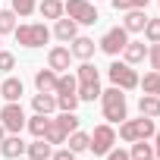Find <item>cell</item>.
<instances>
[{"label": "cell", "mask_w": 160, "mask_h": 160, "mask_svg": "<svg viewBox=\"0 0 160 160\" xmlns=\"http://www.w3.org/2000/svg\"><path fill=\"white\" fill-rule=\"evenodd\" d=\"M101 110H104V119H107L110 126H116V122L129 119L126 91H122V88H116V85H110L107 91H101Z\"/></svg>", "instance_id": "obj_1"}, {"label": "cell", "mask_w": 160, "mask_h": 160, "mask_svg": "<svg viewBox=\"0 0 160 160\" xmlns=\"http://www.w3.org/2000/svg\"><path fill=\"white\" fill-rule=\"evenodd\" d=\"M154 132H157V126H154L151 116H141V119H122V122H119V138H122L126 144H132V141H151Z\"/></svg>", "instance_id": "obj_2"}, {"label": "cell", "mask_w": 160, "mask_h": 160, "mask_svg": "<svg viewBox=\"0 0 160 160\" xmlns=\"http://www.w3.org/2000/svg\"><path fill=\"white\" fill-rule=\"evenodd\" d=\"M13 38H16V44H22V47H44V44L50 41V28H47L44 22H25V25H16Z\"/></svg>", "instance_id": "obj_3"}, {"label": "cell", "mask_w": 160, "mask_h": 160, "mask_svg": "<svg viewBox=\"0 0 160 160\" xmlns=\"http://www.w3.org/2000/svg\"><path fill=\"white\" fill-rule=\"evenodd\" d=\"M107 75H110V82H113L116 88H122V91L138 88V72H135L126 60H113V63L107 66Z\"/></svg>", "instance_id": "obj_4"}, {"label": "cell", "mask_w": 160, "mask_h": 160, "mask_svg": "<svg viewBox=\"0 0 160 160\" xmlns=\"http://www.w3.org/2000/svg\"><path fill=\"white\" fill-rule=\"evenodd\" d=\"M63 13H66L69 19H75L78 25H94V22L101 19L91 0H63Z\"/></svg>", "instance_id": "obj_5"}, {"label": "cell", "mask_w": 160, "mask_h": 160, "mask_svg": "<svg viewBox=\"0 0 160 160\" xmlns=\"http://www.w3.org/2000/svg\"><path fill=\"white\" fill-rule=\"evenodd\" d=\"M91 135V141H88V151L94 154V157H104L113 144H116V129L110 126V122H101V126H94V132H88Z\"/></svg>", "instance_id": "obj_6"}, {"label": "cell", "mask_w": 160, "mask_h": 160, "mask_svg": "<svg viewBox=\"0 0 160 160\" xmlns=\"http://www.w3.org/2000/svg\"><path fill=\"white\" fill-rule=\"evenodd\" d=\"M25 110H22V104L19 101H7V107H0V122H3V129L10 132V135H19L22 129H25Z\"/></svg>", "instance_id": "obj_7"}, {"label": "cell", "mask_w": 160, "mask_h": 160, "mask_svg": "<svg viewBox=\"0 0 160 160\" xmlns=\"http://www.w3.org/2000/svg\"><path fill=\"white\" fill-rule=\"evenodd\" d=\"M129 44V32L122 28V25H113L101 41H98V47L104 50V53H110V57H116V53H122V47Z\"/></svg>", "instance_id": "obj_8"}, {"label": "cell", "mask_w": 160, "mask_h": 160, "mask_svg": "<svg viewBox=\"0 0 160 160\" xmlns=\"http://www.w3.org/2000/svg\"><path fill=\"white\" fill-rule=\"evenodd\" d=\"M47 66H50L53 72H69V66H72V53H69V47H63V44L50 47V50H47Z\"/></svg>", "instance_id": "obj_9"}, {"label": "cell", "mask_w": 160, "mask_h": 160, "mask_svg": "<svg viewBox=\"0 0 160 160\" xmlns=\"http://www.w3.org/2000/svg\"><path fill=\"white\" fill-rule=\"evenodd\" d=\"M94 50H98L94 38H85V35H75V38L69 41V53H72V60H91V57H94Z\"/></svg>", "instance_id": "obj_10"}, {"label": "cell", "mask_w": 160, "mask_h": 160, "mask_svg": "<svg viewBox=\"0 0 160 160\" xmlns=\"http://www.w3.org/2000/svg\"><path fill=\"white\" fill-rule=\"evenodd\" d=\"M22 94H25L22 78H16V75H7L3 82H0V98H3V101H22Z\"/></svg>", "instance_id": "obj_11"}, {"label": "cell", "mask_w": 160, "mask_h": 160, "mask_svg": "<svg viewBox=\"0 0 160 160\" xmlns=\"http://www.w3.org/2000/svg\"><path fill=\"white\" fill-rule=\"evenodd\" d=\"M144 25H148V13H144V10H126V16H122V28H126L129 35L144 32Z\"/></svg>", "instance_id": "obj_12"}, {"label": "cell", "mask_w": 160, "mask_h": 160, "mask_svg": "<svg viewBox=\"0 0 160 160\" xmlns=\"http://www.w3.org/2000/svg\"><path fill=\"white\" fill-rule=\"evenodd\" d=\"M0 154H3L7 160H16V157L25 154V141H22L19 135H10V132H7V138L0 141Z\"/></svg>", "instance_id": "obj_13"}, {"label": "cell", "mask_w": 160, "mask_h": 160, "mask_svg": "<svg viewBox=\"0 0 160 160\" xmlns=\"http://www.w3.org/2000/svg\"><path fill=\"white\" fill-rule=\"evenodd\" d=\"M75 35H78V22H75V19H69V16H60V19H57V25H53V38H60V41H66V44H69Z\"/></svg>", "instance_id": "obj_14"}, {"label": "cell", "mask_w": 160, "mask_h": 160, "mask_svg": "<svg viewBox=\"0 0 160 160\" xmlns=\"http://www.w3.org/2000/svg\"><path fill=\"white\" fill-rule=\"evenodd\" d=\"M57 78H60V72H53L50 66H47V69H38V72H35V88L53 94V91H57Z\"/></svg>", "instance_id": "obj_15"}, {"label": "cell", "mask_w": 160, "mask_h": 160, "mask_svg": "<svg viewBox=\"0 0 160 160\" xmlns=\"http://www.w3.org/2000/svg\"><path fill=\"white\" fill-rule=\"evenodd\" d=\"M148 57V47H144V41H132L129 38V44L122 47V60L129 63V66H135V63H141Z\"/></svg>", "instance_id": "obj_16"}, {"label": "cell", "mask_w": 160, "mask_h": 160, "mask_svg": "<svg viewBox=\"0 0 160 160\" xmlns=\"http://www.w3.org/2000/svg\"><path fill=\"white\" fill-rule=\"evenodd\" d=\"M32 107H35V113L50 116V113L57 110V94H50V91H38V94L32 98Z\"/></svg>", "instance_id": "obj_17"}, {"label": "cell", "mask_w": 160, "mask_h": 160, "mask_svg": "<svg viewBox=\"0 0 160 160\" xmlns=\"http://www.w3.org/2000/svg\"><path fill=\"white\" fill-rule=\"evenodd\" d=\"M25 154H28L32 160H50V154H53V144H50L47 138H35L32 144H25Z\"/></svg>", "instance_id": "obj_18"}, {"label": "cell", "mask_w": 160, "mask_h": 160, "mask_svg": "<svg viewBox=\"0 0 160 160\" xmlns=\"http://www.w3.org/2000/svg\"><path fill=\"white\" fill-rule=\"evenodd\" d=\"M138 113L157 119V116H160V98H157V94H141V98H138Z\"/></svg>", "instance_id": "obj_19"}, {"label": "cell", "mask_w": 160, "mask_h": 160, "mask_svg": "<svg viewBox=\"0 0 160 160\" xmlns=\"http://www.w3.org/2000/svg\"><path fill=\"white\" fill-rule=\"evenodd\" d=\"M88 141H91V135H88V132H82V129H75V132H69V135H66V148H69L72 154L88 151Z\"/></svg>", "instance_id": "obj_20"}, {"label": "cell", "mask_w": 160, "mask_h": 160, "mask_svg": "<svg viewBox=\"0 0 160 160\" xmlns=\"http://www.w3.org/2000/svg\"><path fill=\"white\" fill-rule=\"evenodd\" d=\"M47 126H50V116H44V113H35V116H28V119H25V129H28L35 138H44Z\"/></svg>", "instance_id": "obj_21"}, {"label": "cell", "mask_w": 160, "mask_h": 160, "mask_svg": "<svg viewBox=\"0 0 160 160\" xmlns=\"http://www.w3.org/2000/svg\"><path fill=\"white\" fill-rule=\"evenodd\" d=\"M38 13L44 16V19H60V16H66L63 13V0H41V7H38Z\"/></svg>", "instance_id": "obj_22"}, {"label": "cell", "mask_w": 160, "mask_h": 160, "mask_svg": "<svg viewBox=\"0 0 160 160\" xmlns=\"http://www.w3.org/2000/svg\"><path fill=\"white\" fill-rule=\"evenodd\" d=\"M75 94H78V101H98L101 98V82H78V88H75Z\"/></svg>", "instance_id": "obj_23"}, {"label": "cell", "mask_w": 160, "mask_h": 160, "mask_svg": "<svg viewBox=\"0 0 160 160\" xmlns=\"http://www.w3.org/2000/svg\"><path fill=\"white\" fill-rule=\"evenodd\" d=\"M57 126L69 135V132H75L78 126H82V119L75 116V110H60V116H57Z\"/></svg>", "instance_id": "obj_24"}, {"label": "cell", "mask_w": 160, "mask_h": 160, "mask_svg": "<svg viewBox=\"0 0 160 160\" xmlns=\"http://www.w3.org/2000/svg\"><path fill=\"white\" fill-rule=\"evenodd\" d=\"M75 88H78V78H75L72 72H60L57 91H53V94H75Z\"/></svg>", "instance_id": "obj_25"}, {"label": "cell", "mask_w": 160, "mask_h": 160, "mask_svg": "<svg viewBox=\"0 0 160 160\" xmlns=\"http://www.w3.org/2000/svg\"><path fill=\"white\" fill-rule=\"evenodd\" d=\"M138 88H141L144 94H157V98H160V72L151 69L144 78H138Z\"/></svg>", "instance_id": "obj_26"}, {"label": "cell", "mask_w": 160, "mask_h": 160, "mask_svg": "<svg viewBox=\"0 0 160 160\" xmlns=\"http://www.w3.org/2000/svg\"><path fill=\"white\" fill-rule=\"evenodd\" d=\"M75 78H78V82H101V75H98V69L91 66V60H82V66L75 69Z\"/></svg>", "instance_id": "obj_27"}, {"label": "cell", "mask_w": 160, "mask_h": 160, "mask_svg": "<svg viewBox=\"0 0 160 160\" xmlns=\"http://www.w3.org/2000/svg\"><path fill=\"white\" fill-rule=\"evenodd\" d=\"M129 157H132V160H148V157H154V144H148V141H132Z\"/></svg>", "instance_id": "obj_28"}, {"label": "cell", "mask_w": 160, "mask_h": 160, "mask_svg": "<svg viewBox=\"0 0 160 160\" xmlns=\"http://www.w3.org/2000/svg\"><path fill=\"white\" fill-rule=\"evenodd\" d=\"M151 0H110V7L116 13H126V10H144Z\"/></svg>", "instance_id": "obj_29"}, {"label": "cell", "mask_w": 160, "mask_h": 160, "mask_svg": "<svg viewBox=\"0 0 160 160\" xmlns=\"http://www.w3.org/2000/svg\"><path fill=\"white\" fill-rule=\"evenodd\" d=\"M13 32H16V13L0 10V35H13Z\"/></svg>", "instance_id": "obj_30"}, {"label": "cell", "mask_w": 160, "mask_h": 160, "mask_svg": "<svg viewBox=\"0 0 160 160\" xmlns=\"http://www.w3.org/2000/svg\"><path fill=\"white\" fill-rule=\"evenodd\" d=\"M44 138L50 141V144H66V132L57 126V119H50V126H47V132H44Z\"/></svg>", "instance_id": "obj_31"}, {"label": "cell", "mask_w": 160, "mask_h": 160, "mask_svg": "<svg viewBox=\"0 0 160 160\" xmlns=\"http://www.w3.org/2000/svg\"><path fill=\"white\" fill-rule=\"evenodd\" d=\"M16 16H32L38 10V0H13V7H10Z\"/></svg>", "instance_id": "obj_32"}, {"label": "cell", "mask_w": 160, "mask_h": 160, "mask_svg": "<svg viewBox=\"0 0 160 160\" xmlns=\"http://www.w3.org/2000/svg\"><path fill=\"white\" fill-rule=\"evenodd\" d=\"M144 38H148V44H157V41H160V19H148Z\"/></svg>", "instance_id": "obj_33"}, {"label": "cell", "mask_w": 160, "mask_h": 160, "mask_svg": "<svg viewBox=\"0 0 160 160\" xmlns=\"http://www.w3.org/2000/svg\"><path fill=\"white\" fill-rule=\"evenodd\" d=\"M78 107V94H57V110H75Z\"/></svg>", "instance_id": "obj_34"}, {"label": "cell", "mask_w": 160, "mask_h": 160, "mask_svg": "<svg viewBox=\"0 0 160 160\" xmlns=\"http://www.w3.org/2000/svg\"><path fill=\"white\" fill-rule=\"evenodd\" d=\"M148 63H151V69H154V72H160V41L148 47Z\"/></svg>", "instance_id": "obj_35"}, {"label": "cell", "mask_w": 160, "mask_h": 160, "mask_svg": "<svg viewBox=\"0 0 160 160\" xmlns=\"http://www.w3.org/2000/svg\"><path fill=\"white\" fill-rule=\"evenodd\" d=\"M16 69V57L10 50H0V72H13Z\"/></svg>", "instance_id": "obj_36"}, {"label": "cell", "mask_w": 160, "mask_h": 160, "mask_svg": "<svg viewBox=\"0 0 160 160\" xmlns=\"http://www.w3.org/2000/svg\"><path fill=\"white\" fill-rule=\"evenodd\" d=\"M104 160H132V157H129V151H122V148H116V144H113V148L104 154Z\"/></svg>", "instance_id": "obj_37"}, {"label": "cell", "mask_w": 160, "mask_h": 160, "mask_svg": "<svg viewBox=\"0 0 160 160\" xmlns=\"http://www.w3.org/2000/svg\"><path fill=\"white\" fill-rule=\"evenodd\" d=\"M50 160H75V154H72L69 148H57V151L50 154Z\"/></svg>", "instance_id": "obj_38"}, {"label": "cell", "mask_w": 160, "mask_h": 160, "mask_svg": "<svg viewBox=\"0 0 160 160\" xmlns=\"http://www.w3.org/2000/svg\"><path fill=\"white\" fill-rule=\"evenodd\" d=\"M154 157H157V160H160V129H157V132H154Z\"/></svg>", "instance_id": "obj_39"}, {"label": "cell", "mask_w": 160, "mask_h": 160, "mask_svg": "<svg viewBox=\"0 0 160 160\" xmlns=\"http://www.w3.org/2000/svg\"><path fill=\"white\" fill-rule=\"evenodd\" d=\"M7 138V129H3V122H0V141H3Z\"/></svg>", "instance_id": "obj_40"}, {"label": "cell", "mask_w": 160, "mask_h": 160, "mask_svg": "<svg viewBox=\"0 0 160 160\" xmlns=\"http://www.w3.org/2000/svg\"><path fill=\"white\" fill-rule=\"evenodd\" d=\"M148 160H157V157H148Z\"/></svg>", "instance_id": "obj_41"}, {"label": "cell", "mask_w": 160, "mask_h": 160, "mask_svg": "<svg viewBox=\"0 0 160 160\" xmlns=\"http://www.w3.org/2000/svg\"><path fill=\"white\" fill-rule=\"evenodd\" d=\"M0 38H3V35H0Z\"/></svg>", "instance_id": "obj_42"}, {"label": "cell", "mask_w": 160, "mask_h": 160, "mask_svg": "<svg viewBox=\"0 0 160 160\" xmlns=\"http://www.w3.org/2000/svg\"><path fill=\"white\" fill-rule=\"evenodd\" d=\"M94 3H98V0H94Z\"/></svg>", "instance_id": "obj_43"}]
</instances>
